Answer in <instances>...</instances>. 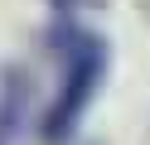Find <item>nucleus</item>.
<instances>
[{
  "instance_id": "nucleus-1",
  "label": "nucleus",
  "mask_w": 150,
  "mask_h": 145,
  "mask_svg": "<svg viewBox=\"0 0 150 145\" xmlns=\"http://www.w3.org/2000/svg\"><path fill=\"white\" fill-rule=\"evenodd\" d=\"M53 44H58L63 53V87L58 97H53V106L44 111V140H68L73 126H78L82 106L92 102V92H97L102 82V68H107V53H102V44L92 34H82V29H58L53 34Z\"/></svg>"
}]
</instances>
